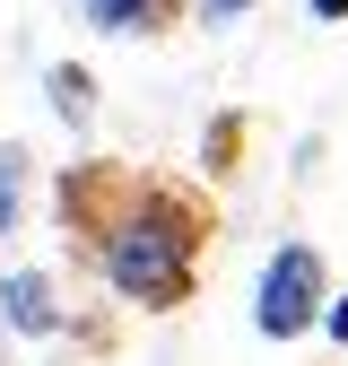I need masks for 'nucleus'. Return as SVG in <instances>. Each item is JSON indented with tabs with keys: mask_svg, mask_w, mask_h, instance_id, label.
Returning <instances> with one entry per match:
<instances>
[{
	"mask_svg": "<svg viewBox=\"0 0 348 366\" xmlns=\"http://www.w3.org/2000/svg\"><path fill=\"white\" fill-rule=\"evenodd\" d=\"M0 323H9L18 340H53V332H61V288H53V270H9V280H0Z\"/></svg>",
	"mask_w": 348,
	"mask_h": 366,
	"instance_id": "20e7f679",
	"label": "nucleus"
},
{
	"mask_svg": "<svg viewBox=\"0 0 348 366\" xmlns=\"http://www.w3.org/2000/svg\"><path fill=\"white\" fill-rule=\"evenodd\" d=\"M235 9H252V0H209V26H227Z\"/></svg>",
	"mask_w": 348,
	"mask_h": 366,
	"instance_id": "9b49d317",
	"label": "nucleus"
},
{
	"mask_svg": "<svg viewBox=\"0 0 348 366\" xmlns=\"http://www.w3.org/2000/svg\"><path fill=\"white\" fill-rule=\"evenodd\" d=\"M304 9H314L322 26H339V18H348V0H304Z\"/></svg>",
	"mask_w": 348,
	"mask_h": 366,
	"instance_id": "9d476101",
	"label": "nucleus"
},
{
	"mask_svg": "<svg viewBox=\"0 0 348 366\" xmlns=\"http://www.w3.org/2000/svg\"><path fill=\"white\" fill-rule=\"evenodd\" d=\"M200 236H209L200 192H183V183H148L140 209H130L113 236H105V253H96V262H105L113 297H130L140 314H174V305H192Z\"/></svg>",
	"mask_w": 348,
	"mask_h": 366,
	"instance_id": "f257e3e1",
	"label": "nucleus"
},
{
	"mask_svg": "<svg viewBox=\"0 0 348 366\" xmlns=\"http://www.w3.org/2000/svg\"><path fill=\"white\" fill-rule=\"evenodd\" d=\"M44 97H53V114L78 131V122H96V79H87L78 61H53V70H44Z\"/></svg>",
	"mask_w": 348,
	"mask_h": 366,
	"instance_id": "423d86ee",
	"label": "nucleus"
},
{
	"mask_svg": "<svg viewBox=\"0 0 348 366\" xmlns=\"http://www.w3.org/2000/svg\"><path fill=\"white\" fill-rule=\"evenodd\" d=\"M322 332L348 349V288H331V305H322Z\"/></svg>",
	"mask_w": 348,
	"mask_h": 366,
	"instance_id": "1a4fd4ad",
	"label": "nucleus"
},
{
	"mask_svg": "<svg viewBox=\"0 0 348 366\" xmlns=\"http://www.w3.org/2000/svg\"><path fill=\"white\" fill-rule=\"evenodd\" d=\"M322 305H331V262L314 244H279L270 262H261V288H252V332L261 340L322 332Z\"/></svg>",
	"mask_w": 348,
	"mask_h": 366,
	"instance_id": "f03ea898",
	"label": "nucleus"
},
{
	"mask_svg": "<svg viewBox=\"0 0 348 366\" xmlns=\"http://www.w3.org/2000/svg\"><path fill=\"white\" fill-rule=\"evenodd\" d=\"M140 192H148V183L130 174V166L87 157V166H61V192H53V201H61V227H70V236H87V244L105 253V236L140 209Z\"/></svg>",
	"mask_w": 348,
	"mask_h": 366,
	"instance_id": "7ed1b4c3",
	"label": "nucleus"
},
{
	"mask_svg": "<svg viewBox=\"0 0 348 366\" xmlns=\"http://www.w3.org/2000/svg\"><path fill=\"white\" fill-rule=\"evenodd\" d=\"M235 140H244V122H218V131H209V149H200V157H209V174H227V157H235Z\"/></svg>",
	"mask_w": 348,
	"mask_h": 366,
	"instance_id": "6e6552de",
	"label": "nucleus"
},
{
	"mask_svg": "<svg viewBox=\"0 0 348 366\" xmlns=\"http://www.w3.org/2000/svg\"><path fill=\"white\" fill-rule=\"evenodd\" d=\"M165 18H174V0H87L96 35H157Z\"/></svg>",
	"mask_w": 348,
	"mask_h": 366,
	"instance_id": "39448f33",
	"label": "nucleus"
},
{
	"mask_svg": "<svg viewBox=\"0 0 348 366\" xmlns=\"http://www.w3.org/2000/svg\"><path fill=\"white\" fill-rule=\"evenodd\" d=\"M26 140H0V236H18L26 227Z\"/></svg>",
	"mask_w": 348,
	"mask_h": 366,
	"instance_id": "0eeeda50",
	"label": "nucleus"
}]
</instances>
